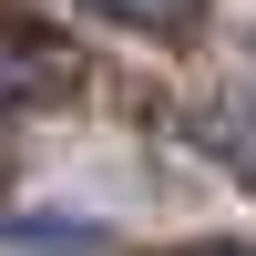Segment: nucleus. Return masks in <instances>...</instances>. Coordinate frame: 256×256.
I'll use <instances>...</instances> for the list:
<instances>
[{"label": "nucleus", "mask_w": 256, "mask_h": 256, "mask_svg": "<svg viewBox=\"0 0 256 256\" xmlns=\"http://www.w3.org/2000/svg\"><path fill=\"white\" fill-rule=\"evenodd\" d=\"M92 10L134 20V31H184V20H195V0H92Z\"/></svg>", "instance_id": "nucleus-1"}]
</instances>
